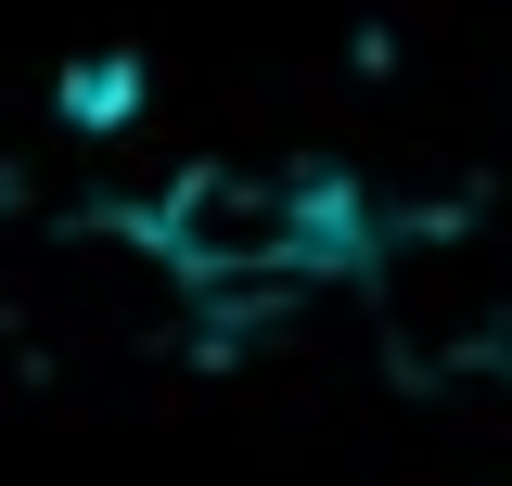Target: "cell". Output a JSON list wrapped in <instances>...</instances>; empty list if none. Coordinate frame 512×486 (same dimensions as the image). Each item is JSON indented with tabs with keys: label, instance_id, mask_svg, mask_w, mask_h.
Masks as SVG:
<instances>
[{
	"label": "cell",
	"instance_id": "6da1fadb",
	"mask_svg": "<svg viewBox=\"0 0 512 486\" xmlns=\"http://www.w3.org/2000/svg\"><path fill=\"white\" fill-rule=\"evenodd\" d=\"M128 243L167 269V295L244 320V307H295L320 282H372L384 218L333 167H180L128 218Z\"/></svg>",
	"mask_w": 512,
	"mask_h": 486
},
{
	"label": "cell",
	"instance_id": "7a4b0ae2",
	"mask_svg": "<svg viewBox=\"0 0 512 486\" xmlns=\"http://www.w3.org/2000/svg\"><path fill=\"white\" fill-rule=\"evenodd\" d=\"M372 282H384L397 346H423V359H500L512 371V192H474V205H436V218L384 231Z\"/></svg>",
	"mask_w": 512,
	"mask_h": 486
}]
</instances>
